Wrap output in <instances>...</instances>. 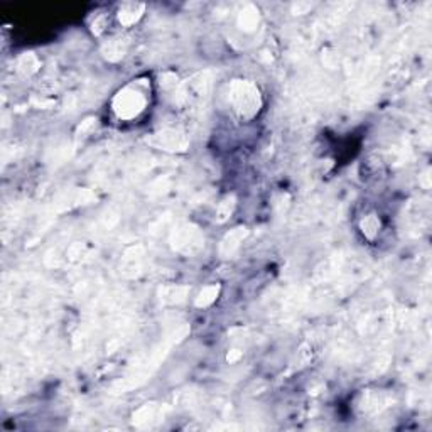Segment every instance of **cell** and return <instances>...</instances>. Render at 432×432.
<instances>
[{
	"label": "cell",
	"mask_w": 432,
	"mask_h": 432,
	"mask_svg": "<svg viewBox=\"0 0 432 432\" xmlns=\"http://www.w3.org/2000/svg\"><path fill=\"white\" fill-rule=\"evenodd\" d=\"M144 105H146V98L144 95L139 93V91H123L120 93V97L117 98V105H115V110L118 111L120 117H134L137 115L139 111L142 110Z\"/></svg>",
	"instance_id": "obj_1"
}]
</instances>
